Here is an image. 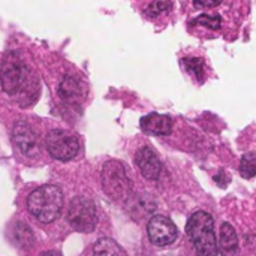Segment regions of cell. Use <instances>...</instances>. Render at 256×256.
Returning a JSON list of instances; mask_svg holds the SVG:
<instances>
[{"label": "cell", "mask_w": 256, "mask_h": 256, "mask_svg": "<svg viewBox=\"0 0 256 256\" xmlns=\"http://www.w3.org/2000/svg\"><path fill=\"white\" fill-rule=\"evenodd\" d=\"M172 8L171 2H153L146 8V15L148 18H158L165 12H170Z\"/></svg>", "instance_id": "obj_18"}, {"label": "cell", "mask_w": 256, "mask_h": 256, "mask_svg": "<svg viewBox=\"0 0 256 256\" xmlns=\"http://www.w3.org/2000/svg\"><path fill=\"white\" fill-rule=\"evenodd\" d=\"M240 176L246 180H250L256 176V152H249L243 154L240 160Z\"/></svg>", "instance_id": "obj_15"}, {"label": "cell", "mask_w": 256, "mask_h": 256, "mask_svg": "<svg viewBox=\"0 0 256 256\" xmlns=\"http://www.w3.org/2000/svg\"><path fill=\"white\" fill-rule=\"evenodd\" d=\"M12 140L20 150V153L26 158L39 156V144L34 132L26 123H15L12 130Z\"/></svg>", "instance_id": "obj_8"}, {"label": "cell", "mask_w": 256, "mask_h": 256, "mask_svg": "<svg viewBox=\"0 0 256 256\" xmlns=\"http://www.w3.org/2000/svg\"><path fill=\"white\" fill-rule=\"evenodd\" d=\"M68 220L78 232H92L98 224L94 202L87 196H75L68 208Z\"/></svg>", "instance_id": "obj_5"}, {"label": "cell", "mask_w": 256, "mask_h": 256, "mask_svg": "<svg viewBox=\"0 0 256 256\" xmlns=\"http://www.w3.org/2000/svg\"><path fill=\"white\" fill-rule=\"evenodd\" d=\"M192 24L194 26H204L210 30H220L222 28V16L220 15L201 14L192 21Z\"/></svg>", "instance_id": "obj_17"}, {"label": "cell", "mask_w": 256, "mask_h": 256, "mask_svg": "<svg viewBox=\"0 0 256 256\" xmlns=\"http://www.w3.org/2000/svg\"><path fill=\"white\" fill-rule=\"evenodd\" d=\"M93 256H128L124 249L112 238H99L93 246Z\"/></svg>", "instance_id": "obj_13"}, {"label": "cell", "mask_w": 256, "mask_h": 256, "mask_svg": "<svg viewBox=\"0 0 256 256\" xmlns=\"http://www.w3.org/2000/svg\"><path fill=\"white\" fill-rule=\"evenodd\" d=\"M147 234H148L150 242L154 246L164 248V246L172 244L177 240L178 230H177L176 224L168 216L156 214L150 219V222L147 225Z\"/></svg>", "instance_id": "obj_7"}, {"label": "cell", "mask_w": 256, "mask_h": 256, "mask_svg": "<svg viewBox=\"0 0 256 256\" xmlns=\"http://www.w3.org/2000/svg\"><path fill=\"white\" fill-rule=\"evenodd\" d=\"M184 69L195 76V80L202 84L206 81V64H204V60L200 58V57H184L182 60Z\"/></svg>", "instance_id": "obj_14"}, {"label": "cell", "mask_w": 256, "mask_h": 256, "mask_svg": "<svg viewBox=\"0 0 256 256\" xmlns=\"http://www.w3.org/2000/svg\"><path fill=\"white\" fill-rule=\"evenodd\" d=\"M39 256H62V254H58L57 250H48V252H44Z\"/></svg>", "instance_id": "obj_20"}, {"label": "cell", "mask_w": 256, "mask_h": 256, "mask_svg": "<svg viewBox=\"0 0 256 256\" xmlns=\"http://www.w3.org/2000/svg\"><path fill=\"white\" fill-rule=\"evenodd\" d=\"M102 189L114 201H124L132 192V180L126 166L118 160H108L102 166Z\"/></svg>", "instance_id": "obj_3"}, {"label": "cell", "mask_w": 256, "mask_h": 256, "mask_svg": "<svg viewBox=\"0 0 256 256\" xmlns=\"http://www.w3.org/2000/svg\"><path fill=\"white\" fill-rule=\"evenodd\" d=\"M135 164L146 180H158L162 172L159 154L152 147H141L135 154Z\"/></svg>", "instance_id": "obj_9"}, {"label": "cell", "mask_w": 256, "mask_h": 256, "mask_svg": "<svg viewBox=\"0 0 256 256\" xmlns=\"http://www.w3.org/2000/svg\"><path fill=\"white\" fill-rule=\"evenodd\" d=\"M196 8H216V6H220L222 2H195L194 3Z\"/></svg>", "instance_id": "obj_19"}, {"label": "cell", "mask_w": 256, "mask_h": 256, "mask_svg": "<svg viewBox=\"0 0 256 256\" xmlns=\"http://www.w3.org/2000/svg\"><path fill=\"white\" fill-rule=\"evenodd\" d=\"M58 96L69 105H80L86 99V86L80 78L66 75L58 87Z\"/></svg>", "instance_id": "obj_10"}, {"label": "cell", "mask_w": 256, "mask_h": 256, "mask_svg": "<svg viewBox=\"0 0 256 256\" xmlns=\"http://www.w3.org/2000/svg\"><path fill=\"white\" fill-rule=\"evenodd\" d=\"M141 129L147 135L153 136H166L172 132V118L165 114L152 112L141 118Z\"/></svg>", "instance_id": "obj_11"}, {"label": "cell", "mask_w": 256, "mask_h": 256, "mask_svg": "<svg viewBox=\"0 0 256 256\" xmlns=\"http://www.w3.org/2000/svg\"><path fill=\"white\" fill-rule=\"evenodd\" d=\"M186 234L198 256H216L219 254L214 219L210 213L202 210L195 212L186 224Z\"/></svg>", "instance_id": "obj_2"}, {"label": "cell", "mask_w": 256, "mask_h": 256, "mask_svg": "<svg viewBox=\"0 0 256 256\" xmlns=\"http://www.w3.org/2000/svg\"><path fill=\"white\" fill-rule=\"evenodd\" d=\"M27 208L36 220L42 224L54 222L63 208L62 189L54 184H44L34 189L27 198Z\"/></svg>", "instance_id": "obj_1"}, {"label": "cell", "mask_w": 256, "mask_h": 256, "mask_svg": "<svg viewBox=\"0 0 256 256\" xmlns=\"http://www.w3.org/2000/svg\"><path fill=\"white\" fill-rule=\"evenodd\" d=\"M27 81V68L16 54H8L0 64V84L4 93L15 96L22 92Z\"/></svg>", "instance_id": "obj_4"}, {"label": "cell", "mask_w": 256, "mask_h": 256, "mask_svg": "<svg viewBox=\"0 0 256 256\" xmlns=\"http://www.w3.org/2000/svg\"><path fill=\"white\" fill-rule=\"evenodd\" d=\"M45 146L50 156L62 162L74 159L80 152L78 138L72 132L63 129L50 130L45 138Z\"/></svg>", "instance_id": "obj_6"}, {"label": "cell", "mask_w": 256, "mask_h": 256, "mask_svg": "<svg viewBox=\"0 0 256 256\" xmlns=\"http://www.w3.org/2000/svg\"><path fill=\"white\" fill-rule=\"evenodd\" d=\"M14 236H15V242L21 246V248H28L34 243V237L32 230L28 228V225L20 222L16 224V228L14 230Z\"/></svg>", "instance_id": "obj_16"}, {"label": "cell", "mask_w": 256, "mask_h": 256, "mask_svg": "<svg viewBox=\"0 0 256 256\" xmlns=\"http://www.w3.org/2000/svg\"><path fill=\"white\" fill-rule=\"evenodd\" d=\"M218 250L222 256H237L238 255V237L234 226L228 222L222 224L220 228V240L218 244Z\"/></svg>", "instance_id": "obj_12"}]
</instances>
